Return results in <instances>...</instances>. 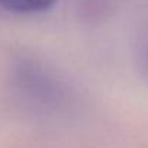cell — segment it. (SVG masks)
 <instances>
[{"instance_id": "obj_2", "label": "cell", "mask_w": 148, "mask_h": 148, "mask_svg": "<svg viewBox=\"0 0 148 148\" xmlns=\"http://www.w3.org/2000/svg\"><path fill=\"white\" fill-rule=\"evenodd\" d=\"M141 58H142V64H144V68L148 71V31L145 34V38H144V42L141 45Z\"/></svg>"}, {"instance_id": "obj_1", "label": "cell", "mask_w": 148, "mask_h": 148, "mask_svg": "<svg viewBox=\"0 0 148 148\" xmlns=\"http://www.w3.org/2000/svg\"><path fill=\"white\" fill-rule=\"evenodd\" d=\"M57 0H0V8L19 15H34L51 9Z\"/></svg>"}]
</instances>
